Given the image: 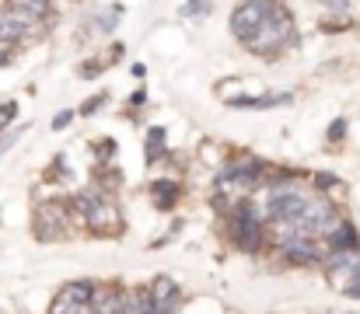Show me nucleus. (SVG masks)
Returning a JSON list of instances; mask_svg holds the SVG:
<instances>
[{"mask_svg": "<svg viewBox=\"0 0 360 314\" xmlns=\"http://www.w3.org/2000/svg\"><path fill=\"white\" fill-rule=\"evenodd\" d=\"M297 46V25H294V14L283 7V4H276V11L259 25V32L245 42V49L252 53V56H262V60H276V56H283L287 49H294Z\"/></svg>", "mask_w": 360, "mask_h": 314, "instance_id": "nucleus-1", "label": "nucleus"}, {"mask_svg": "<svg viewBox=\"0 0 360 314\" xmlns=\"http://www.w3.org/2000/svg\"><path fill=\"white\" fill-rule=\"evenodd\" d=\"M228 230H231V241L238 244L241 251H255L262 244V234H266V223H262V213L252 199H238L228 209Z\"/></svg>", "mask_w": 360, "mask_h": 314, "instance_id": "nucleus-2", "label": "nucleus"}, {"mask_svg": "<svg viewBox=\"0 0 360 314\" xmlns=\"http://www.w3.org/2000/svg\"><path fill=\"white\" fill-rule=\"evenodd\" d=\"M322 266H326L329 283H333L343 297L360 301V244L357 248H347V251H326Z\"/></svg>", "mask_w": 360, "mask_h": 314, "instance_id": "nucleus-3", "label": "nucleus"}, {"mask_svg": "<svg viewBox=\"0 0 360 314\" xmlns=\"http://www.w3.org/2000/svg\"><path fill=\"white\" fill-rule=\"evenodd\" d=\"M259 182H262V164L252 161V157H235V161H228V164L221 168V175H217V196L228 192V196L238 203V199H248V192H252Z\"/></svg>", "mask_w": 360, "mask_h": 314, "instance_id": "nucleus-4", "label": "nucleus"}, {"mask_svg": "<svg viewBox=\"0 0 360 314\" xmlns=\"http://www.w3.org/2000/svg\"><path fill=\"white\" fill-rule=\"evenodd\" d=\"M276 4H280V0H238V4H235V11H231V25H228V28H231V35L245 46V42L259 32V25L276 11Z\"/></svg>", "mask_w": 360, "mask_h": 314, "instance_id": "nucleus-5", "label": "nucleus"}, {"mask_svg": "<svg viewBox=\"0 0 360 314\" xmlns=\"http://www.w3.org/2000/svg\"><path fill=\"white\" fill-rule=\"evenodd\" d=\"M74 207H77V213L84 216V223L95 227V230H112V223H120V213L112 209L109 196L98 192V189L77 192V196H74Z\"/></svg>", "mask_w": 360, "mask_h": 314, "instance_id": "nucleus-6", "label": "nucleus"}, {"mask_svg": "<svg viewBox=\"0 0 360 314\" xmlns=\"http://www.w3.org/2000/svg\"><path fill=\"white\" fill-rule=\"evenodd\" d=\"M91 297H95V283H88V280L63 283L60 294L53 297L49 314H88L91 311Z\"/></svg>", "mask_w": 360, "mask_h": 314, "instance_id": "nucleus-7", "label": "nucleus"}, {"mask_svg": "<svg viewBox=\"0 0 360 314\" xmlns=\"http://www.w3.org/2000/svg\"><path fill=\"white\" fill-rule=\"evenodd\" d=\"M67 209L60 203H42L35 209V237L39 241H60L67 234Z\"/></svg>", "mask_w": 360, "mask_h": 314, "instance_id": "nucleus-8", "label": "nucleus"}, {"mask_svg": "<svg viewBox=\"0 0 360 314\" xmlns=\"http://www.w3.org/2000/svg\"><path fill=\"white\" fill-rule=\"evenodd\" d=\"M32 21L28 18H21L18 11H11L7 4L0 7V46L7 49V46H21L28 35H32Z\"/></svg>", "mask_w": 360, "mask_h": 314, "instance_id": "nucleus-9", "label": "nucleus"}, {"mask_svg": "<svg viewBox=\"0 0 360 314\" xmlns=\"http://www.w3.org/2000/svg\"><path fill=\"white\" fill-rule=\"evenodd\" d=\"M91 314H126V290L120 287H95L91 297Z\"/></svg>", "mask_w": 360, "mask_h": 314, "instance_id": "nucleus-10", "label": "nucleus"}, {"mask_svg": "<svg viewBox=\"0 0 360 314\" xmlns=\"http://www.w3.org/2000/svg\"><path fill=\"white\" fill-rule=\"evenodd\" d=\"M150 297H154V308H158V314H172V311H175V304H179V287H175V280L158 276V280L150 283Z\"/></svg>", "mask_w": 360, "mask_h": 314, "instance_id": "nucleus-11", "label": "nucleus"}, {"mask_svg": "<svg viewBox=\"0 0 360 314\" xmlns=\"http://www.w3.org/2000/svg\"><path fill=\"white\" fill-rule=\"evenodd\" d=\"M7 7L18 11L21 18H28L32 25H42V21L49 18V11H53L49 0H7Z\"/></svg>", "mask_w": 360, "mask_h": 314, "instance_id": "nucleus-12", "label": "nucleus"}, {"mask_svg": "<svg viewBox=\"0 0 360 314\" xmlns=\"http://www.w3.org/2000/svg\"><path fill=\"white\" fill-rule=\"evenodd\" d=\"M126 314H158L154 297H150V287H133V290H126Z\"/></svg>", "mask_w": 360, "mask_h": 314, "instance_id": "nucleus-13", "label": "nucleus"}, {"mask_svg": "<svg viewBox=\"0 0 360 314\" xmlns=\"http://www.w3.org/2000/svg\"><path fill=\"white\" fill-rule=\"evenodd\" d=\"M150 192H154V203L161 209H168L175 199H179V185H175V182H154Z\"/></svg>", "mask_w": 360, "mask_h": 314, "instance_id": "nucleus-14", "label": "nucleus"}, {"mask_svg": "<svg viewBox=\"0 0 360 314\" xmlns=\"http://www.w3.org/2000/svg\"><path fill=\"white\" fill-rule=\"evenodd\" d=\"M290 102V95H266V98H231L235 108H273V105Z\"/></svg>", "mask_w": 360, "mask_h": 314, "instance_id": "nucleus-15", "label": "nucleus"}, {"mask_svg": "<svg viewBox=\"0 0 360 314\" xmlns=\"http://www.w3.org/2000/svg\"><path fill=\"white\" fill-rule=\"evenodd\" d=\"M161 150H165V129H161V126H154V129L147 133V161L154 164V161L161 157Z\"/></svg>", "mask_w": 360, "mask_h": 314, "instance_id": "nucleus-16", "label": "nucleus"}, {"mask_svg": "<svg viewBox=\"0 0 360 314\" xmlns=\"http://www.w3.org/2000/svg\"><path fill=\"white\" fill-rule=\"evenodd\" d=\"M116 21H120V7H109V11H102L98 18H95V32H112L116 28Z\"/></svg>", "mask_w": 360, "mask_h": 314, "instance_id": "nucleus-17", "label": "nucleus"}, {"mask_svg": "<svg viewBox=\"0 0 360 314\" xmlns=\"http://www.w3.org/2000/svg\"><path fill=\"white\" fill-rule=\"evenodd\" d=\"M102 105H105V95H95L91 102L81 105V115H95V108H102Z\"/></svg>", "mask_w": 360, "mask_h": 314, "instance_id": "nucleus-18", "label": "nucleus"}, {"mask_svg": "<svg viewBox=\"0 0 360 314\" xmlns=\"http://www.w3.org/2000/svg\"><path fill=\"white\" fill-rule=\"evenodd\" d=\"M14 112H18V105H14V102L0 105V129H4V126H7L11 119H14Z\"/></svg>", "mask_w": 360, "mask_h": 314, "instance_id": "nucleus-19", "label": "nucleus"}, {"mask_svg": "<svg viewBox=\"0 0 360 314\" xmlns=\"http://www.w3.org/2000/svg\"><path fill=\"white\" fill-rule=\"evenodd\" d=\"M343 133H347V122H343V119H340V122H333V126H329V140H340V136H343Z\"/></svg>", "mask_w": 360, "mask_h": 314, "instance_id": "nucleus-20", "label": "nucleus"}, {"mask_svg": "<svg viewBox=\"0 0 360 314\" xmlns=\"http://www.w3.org/2000/svg\"><path fill=\"white\" fill-rule=\"evenodd\" d=\"M70 119H74L70 112H63V115H56V119H53V129H67V126H70Z\"/></svg>", "mask_w": 360, "mask_h": 314, "instance_id": "nucleus-21", "label": "nucleus"}, {"mask_svg": "<svg viewBox=\"0 0 360 314\" xmlns=\"http://www.w3.org/2000/svg\"><path fill=\"white\" fill-rule=\"evenodd\" d=\"M4 63H11V53H7V49H0V67H4Z\"/></svg>", "mask_w": 360, "mask_h": 314, "instance_id": "nucleus-22", "label": "nucleus"}]
</instances>
